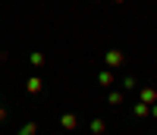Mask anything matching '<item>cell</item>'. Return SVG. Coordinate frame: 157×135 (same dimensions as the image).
Masks as SVG:
<instances>
[{"label": "cell", "mask_w": 157, "mask_h": 135, "mask_svg": "<svg viewBox=\"0 0 157 135\" xmlns=\"http://www.w3.org/2000/svg\"><path fill=\"white\" fill-rule=\"evenodd\" d=\"M29 60H32V66H35V69H41V66L47 63V57H44V53H38V50H35V53H29Z\"/></svg>", "instance_id": "cell-8"}, {"label": "cell", "mask_w": 157, "mask_h": 135, "mask_svg": "<svg viewBox=\"0 0 157 135\" xmlns=\"http://www.w3.org/2000/svg\"><path fill=\"white\" fill-rule=\"evenodd\" d=\"M138 101L148 104V107H154L157 104V85H141L138 88Z\"/></svg>", "instance_id": "cell-2"}, {"label": "cell", "mask_w": 157, "mask_h": 135, "mask_svg": "<svg viewBox=\"0 0 157 135\" xmlns=\"http://www.w3.org/2000/svg\"><path fill=\"white\" fill-rule=\"evenodd\" d=\"M60 135H66V132H60Z\"/></svg>", "instance_id": "cell-17"}, {"label": "cell", "mask_w": 157, "mask_h": 135, "mask_svg": "<svg viewBox=\"0 0 157 135\" xmlns=\"http://www.w3.org/2000/svg\"><path fill=\"white\" fill-rule=\"evenodd\" d=\"M88 132H91V135H107V123H104L101 116H94V119H91V126H88Z\"/></svg>", "instance_id": "cell-6"}, {"label": "cell", "mask_w": 157, "mask_h": 135, "mask_svg": "<svg viewBox=\"0 0 157 135\" xmlns=\"http://www.w3.org/2000/svg\"><path fill=\"white\" fill-rule=\"evenodd\" d=\"M16 135H38V123H25V126H22Z\"/></svg>", "instance_id": "cell-11"}, {"label": "cell", "mask_w": 157, "mask_h": 135, "mask_svg": "<svg viewBox=\"0 0 157 135\" xmlns=\"http://www.w3.org/2000/svg\"><path fill=\"white\" fill-rule=\"evenodd\" d=\"M132 113H135V116H151V107L138 101V104H132Z\"/></svg>", "instance_id": "cell-9"}, {"label": "cell", "mask_w": 157, "mask_h": 135, "mask_svg": "<svg viewBox=\"0 0 157 135\" xmlns=\"http://www.w3.org/2000/svg\"><path fill=\"white\" fill-rule=\"evenodd\" d=\"M135 88H141L138 75H126V79H123V91H135Z\"/></svg>", "instance_id": "cell-7"}, {"label": "cell", "mask_w": 157, "mask_h": 135, "mask_svg": "<svg viewBox=\"0 0 157 135\" xmlns=\"http://www.w3.org/2000/svg\"><path fill=\"white\" fill-rule=\"evenodd\" d=\"M126 63V53L123 50H107V53H104V69H120V66Z\"/></svg>", "instance_id": "cell-1"}, {"label": "cell", "mask_w": 157, "mask_h": 135, "mask_svg": "<svg viewBox=\"0 0 157 135\" xmlns=\"http://www.w3.org/2000/svg\"><path fill=\"white\" fill-rule=\"evenodd\" d=\"M6 116H10V110H6V104H0V123H6Z\"/></svg>", "instance_id": "cell-12"}, {"label": "cell", "mask_w": 157, "mask_h": 135, "mask_svg": "<svg viewBox=\"0 0 157 135\" xmlns=\"http://www.w3.org/2000/svg\"><path fill=\"white\" fill-rule=\"evenodd\" d=\"M113 3H126V0H113Z\"/></svg>", "instance_id": "cell-15"}, {"label": "cell", "mask_w": 157, "mask_h": 135, "mask_svg": "<svg viewBox=\"0 0 157 135\" xmlns=\"http://www.w3.org/2000/svg\"><path fill=\"white\" fill-rule=\"evenodd\" d=\"M151 116H154V119H157V104H154V107H151Z\"/></svg>", "instance_id": "cell-14"}, {"label": "cell", "mask_w": 157, "mask_h": 135, "mask_svg": "<svg viewBox=\"0 0 157 135\" xmlns=\"http://www.w3.org/2000/svg\"><path fill=\"white\" fill-rule=\"evenodd\" d=\"M25 91H29V94H41V91H44V79H41V75L25 79Z\"/></svg>", "instance_id": "cell-4"}, {"label": "cell", "mask_w": 157, "mask_h": 135, "mask_svg": "<svg viewBox=\"0 0 157 135\" xmlns=\"http://www.w3.org/2000/svg\"><path fill=\"white\" fill-rule=\"evenodd\" d=\"M6 60H10V53H6V50H0V63H6Z\"/></svg>", "instance_id": "cell-13"}, {"label": "cell", "mask_w": 157, "mask_h": 135, "mask_svg": "<svg viewBox=\"0 0 157 135\" xmlns=\"http://www.w3.org/2000/svg\"><path fill=\"white\" fill-rule=\"evenodd\" d=\"M60 129L66 132V135L75 132V129H78V113H72V110H69V113H63V116H60Z\"/></svg>", "instance_id": "cell-3"}, {"label": "cell", "mask_w": 157, "mask_h": 135, "mask_svg": "<svg viewBox=\"0 0 157 135\" xmlns=\"http://www.w3.org/2000/svg\"><path fill=\"white\" fill-rule=\"evenodd\" d=\"M107 104H110V107H120V104H123V91H110V94H107Z\"/></svg>", "instance_id": "cell-10"}, {"label": "cell", "mask_w": 157, "mask_h": 135, "mask_svg": "<svg viewBox=\"0 0 157 135\" xmlns=\"http://www.w3.org/2000/svg\"><path fill=\"white\" fill-rule=\"evenodd\" d=\"M113 82H116L113 69H101V72H98V85H101V88H107V91H110V88H113Z\"/></svg>", "instance_id": "cell-5"}, {"label": "cell", "mask_w": 157, "mask_h": 135, "mask_svg": "<svg viewBox=\"0 0 157 135\" xmlns=\"http://www.w3.org/2000/svg\"><path fill=\"white\" fill-rule=\"evenodd\" d=\"M91 3H104V0H91Z\"/></svg>", "instance_id": "cell-16"}]
</instances>
